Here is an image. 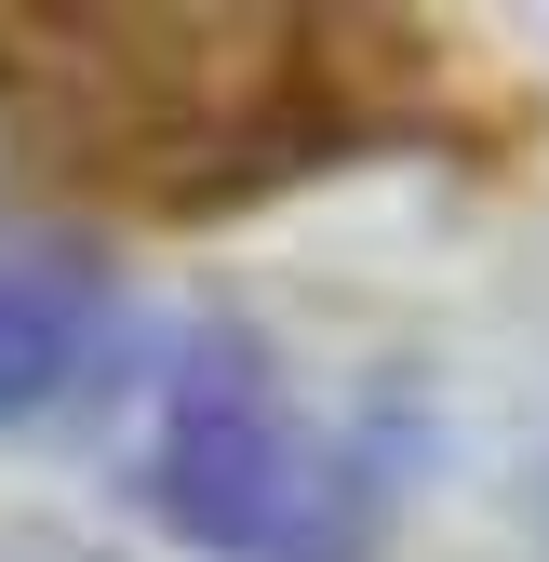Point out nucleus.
Listing matches in <instances>:
<instances>
[{
    "label": "nucleus",
    "instance_id": "obj_3",
    "mask_svg": "<svg viewBox=\"0 0 549 562\" xmlns=\"http://www.w3.org/2000/svg\"><path fill=\"white\" fill-rule=\"evenodd\" d=\"M121 375V281L67 228H0V429L94 402Z\"/></svg>",
    "mask_w": 549,
    "mask_h": 562
},
{
    "label": "nucleus",
    "instance_id": "obj_1",
    "mask_svg": "<svg viewBox=\"0 0 549 562\" xmlns=\"http://www.w3.org/2000/svg\"><path fill=\"white\" fill-rule=\"evenodd\" d=\"M429 41L389 14H295V0H41L0 14V134L41 175L121 201H242L322 175L335 148L416 108Z\"/></svg>",
    "mask_w": 549,
    "mask_h": 562
},
{
    "label": "nucleus",
    "instance_id": "obj_2",
    "mask_svg": "<svg viewBox=\"0 0 549 562\" xmlns=\"http://www.w3.org/2000/svg\"><path fill=\"white\" fill-rule=\"evenodd\" d=\"M402 429H322L242 322H201L148 429V509L215 562H376Z\"/></svg>",
    "mask_w": 549,
    "mask_h": 562
}]
</instances>
